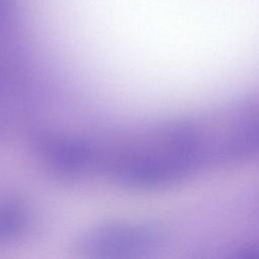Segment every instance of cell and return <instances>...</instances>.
I'll list each match as a JSON object with an SVG mask.
<instances>
[{
    "label": "cell",
    "mask_w": 259,
    "mask_h": 259,
    "mask_svg": "<svg viewBox=\"0 0 259 259\" xmlns=\"http://www.w3.org/2000/svg\"><path fill=\"white\" fill-rule=\"evenodd\" d=\"M162 241L161 230L150 223L106 222L84 231L77 249L86 257L131 258L153 251Z\"/></svg>",
    "instance_id": "cell-2"
},
{
    "label": "cell",
    "mask_w": 259,
    "mask_h": 259,
    "mask_svg": "<svg viewBox=\"0 0 259 259\" xmlns=\"http://www.w3.org/2000/svg\"><path fill=\"white\" fill-rule=\"evenodd\" d=\"M32 226L29 208L19 200H0V243L21 239Z\"/></svg>",
    "instance_id": "cell-4"
},
{
    "label": "cell",
    "mask_w": 259,
    "mask_h": 259,
    "mask_svg": "<svg viewBox=\"0 0 259 259\" xmlns=\"http://www.w3.org/2000/svg\"><path fill=\"white\" fill-rule=\"evenodd\" d=\"M102 163L116 185L156 190L191 177L208 163V157L200 124L172 121L124 144Z\"/></svg>",
    "instance_id": "cell-1"
},
{
    "label": "cell",
    "mask_w": 259,
    "mask_h": 259,
    "mask_svg": "<svg viewBox=\"0 0 259 259\" xmlns=\"http://www.w3.org/2000/svg\"><path fill=\"white\" fill-rule=\"evenodd\" d=\"M12 9V0H0V27L7 20Z\"/></svg>",
    "instance_id": "cell-6"
},
{
    "label": "cell",
    "mask_w": 259,
    "mask_h": 259,
    "mask_svg": "<svg viewBox=\"0 0 259 259\" xmlns=\"http://www.w3.org/2000/svg\"><path fill=\"white\" fill-rule=\"evenodd\" d=\"M6 77H2L0 76V139L2 138V135H3V132H4V127H5V118H6V115H5V109L6 107L4 108V102H3V99H4V79Z\"/></svg>",
    "instance_id": "cell-5"
},
{
    "label": "cell",
    "mask_w": 259,
    "mask_h": 259,
    "mask_svg": "<svg viewBox=\"0 0 259 259\" xmlns=\"http://www.w3.org/2000/svg\"><path fill=\"white\" fill-rule=\"evenodd\" d=\"M35 148L45 170L62 183L81 181L99 163L93 146L75 136L48 134L37 140Z\"/></svg>",
    "instance_id": "cell-3"
}]
</instances>
